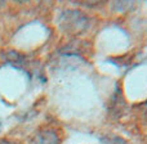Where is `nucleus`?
I'll return each mask as SVG.
<instances>
[{
  "instance_id": "f257e3e1",
  "label": "nucleus",
  "mask_w": 147,
  "mask_h": 144,
  "mask_svg": "<svg viewBox=\"0 0 147 144\" xmlns=\"http://www.w3.org/2000/svg\"><path fill=\"white\" fill-rule=\"evenodd\" d=\"M32 144H58V138L53 131L45 130V131L35 135Z\"/></svg>"
},
{
  "instance_id": "f03ea898",
  "label": "nucleus",
  "mask_w": 147,
  "mask_h": 144,
  "mask_svg": "<svg viewBox=\"0 0 147 144\" xmlns=\"http://www.w3.org/2000/svg\"><path fill=\"white\" fill-rule=\"evenodd\" d=\"M0 144H14V143H10V142H8V140H1Z\"/></svg>"
}]
</instances>
